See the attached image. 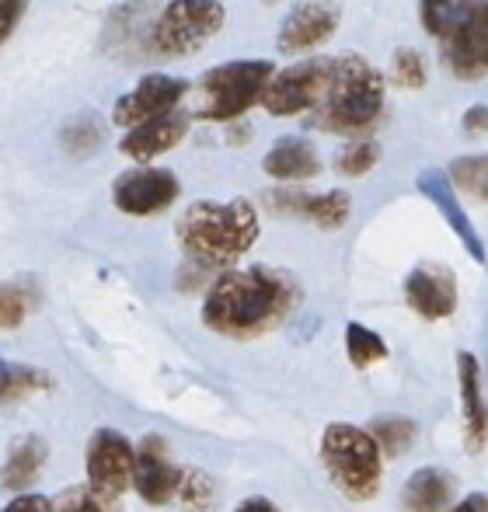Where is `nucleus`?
Masks as SVG:
<instances>
[{"instance_id": "1", "label": "nucleus", "mask_w": 488, "mask_h": 512, "mask_svg": "<svg viewBox=\"0 0 488 512\" xmlns=\"http://www.w3.org/2000/svg\"><path fill=\"white\" fill-rule=\"evenodd\" d=\"M300 300V286L290 272L251 265L217 276L203 300V324L227 338H255L279 328Z\"/></svg>"}, {"instance_id": "2", "label": "nucleus", "mask_w": 488, "mask_h": 512, "mask_svg": "<svg viewBox=\"0 0 488 512\" xmlns=\"http://www.w3.org/2000/svg\"><path fill=\"white\" fill-rule=\"evenodd\" d=\"M258 209L248 199L192 203L178 220V244L199 269H227L258 241Z\"/></svg>"}, {"instance_id": "3", "label": "nucleus", "mask_w": 488, "mask_h": 512, "mask_svg": "<svg viewBox=\"0 0 488 512\" xmlns=\"http://www.w3.org/2000/svg\"><path fill=\"white\" fill-rule=\"evenodd\" d=\"M384 74L373 67L366 56L346 53L332 60V77H328V88L318 102V119L314 126L325 129V133L339 136H356L363 129H370L373 122L384 112Z\"/></svg>"}, {"instance_id": "4", "label": "nucleus", "mask_w": 488, "mask_h": 512, "mask_svg": "<svg viewBox=\"0 0 488 512\" xmlns=\"http://www.w3.org/2000/svg\"><path fill=\"white\" fill-rule=\"evenodd\" d=\"M227 11L220 0H168L143 32V53L154 60H182L220 35Z\"/></svg>"}, {"instance_id": "5", "label": "nucleus", "mask_w": 488, "mask_h": 512, "mask_svg": "<svg viewBox=\"0 0 488 512\" xmlns=\"http://www.w3.org/2000/svg\"><path fill=\"white\" fill-rule=\"evenodd\" d=\"M321 464L332 485L346 499H373L384 478V460L373 432H363L349 422H332L321 436Z\"/></svg>"}, {"instance_id": "6", "label": "nucleus", "mask_w": 488, "mask_h": 512, "mask_svg": "<svg viewBox=\"0 0 488 512\" xmlns=\"http://www.w3.org/2000/svg\"><path fill=\"white\" fill-rule=\"evenodd\" d=\"M272 74H276V67L269 60H234L206 70L196 84L199 91L196 119L203 122L244 119L248 108L262 102V91Z\"/></svg>"}, {"instance_id": "7", "label": "nucleus", "mask_w": 488, "mask_h": 512, "mask_svg": "<svg viewBox=\"0 0 488 512\" xmlns=\"http://www.w3.org/2000/svg\"><path fill=\"white\" fill-rule=\"evenodd\" d=\"M436 39L450 74L461 81H478L488 70V0H457Z\"/></svg>"}, {"instance_id": "8", "label": "nucleus", "mask_w": 488, "mask_h": 512, "mask_svg": "<svg viewBox=\"0 0 488 512\" xmlns=\"http://www.w3.org/2000/svg\"><path fill=\"white\" fill-rule=\"evenodd\" d=\"M332 77V60H300L286 70H276L262 91V105L276 119H293V115L314 112Z\"/></svg>"}, {"instance_id": "9", "label": "nucleus", "mask_w": 488, "mask_h": 512, "mask_svg": "<svg viewBox=\"0 0 488 512\" xmlns=\"http://www.w3.org/2000/svg\"><path fill=\"white\" fill-rule=\"evenodd\" d=\"M133 443L116 429H98L88 443V485L98 499H119L133 485Z\"/></svg>"}, {"instance_id": "10", "label": "nucleus", "mask_w": 488, "mask_h": 512, "mask_svg": "<svg viewBox=\"0 0 488 512\" xmlns=\"http://www.w3.org/2000/svg\"><path fill=\"white\" fill-rule=\"evenodd\" d=\"M178 196H182V182L175 178V171L147 168V164L119 175L112 185V203L126 216H157L175 206Z\"/></svg>"}, {"instance_id": "11", "label": "nucleus", "mask_w": 488, "mask_h": 512, "mask_svg": "<svg viewBox=\"0 0 488 512\" xmlns=\"http://www.w3.org/2000/svg\"><path fill=\"white\" fill-rule=\"evenodd\" d=\"M185 471L171 460L161 436H147L136 446L133 457V485L147 506H168L182 488Z\"/></svg>"}, {"instance_id": "12", "label": "nucleus", "mask_w": 488, "mask_h": 512, "mask_svg": "<svg viewBox=\"0 0 488 512\" xmlns=\"http://www.w3.org/2000/svg\"><path fill=\"white\" fill-rule=\"evenodd\" d=\"M185 95H189V81H185V77L147 74L133 91H126V95L112 105V122L129 129V126H136V122L154 119V115L178 108Z\"/></svg>"}, {"instance_id": "13", "label": "nucleus", "mask_w": 488, "mask_h": 512, "mask_svg": "<svg viewBox=\"0 0 488 512\" xmlns=\"http://www.w3.org/2000/svg\"><path fill=\"white\" fill-rule=\"evenodd\" d=\"M335 28H339V7L328 4V0H307V4L293 7L279 25V53H311V49L325 46L332 39Z\"/></svg>"}, {"instance_id": "14", "label": "nucleus", "mask_w": 488, "mask_h": 512, "mask_svg": "<svg viewBox=\"0 0 488 512\" xmlns=\"http://www.w3.org/2000/svg\"><path fill=\"white\" fill-rule=\"evenodd\" d=\"M265 206L283 216H304V220H311L321 230L346 227L349 213H353V199H349L346 189L321 192V196H311V192L300 189H276L265 196Z\"/></svg>"}, {"instance_id": "15", "label": "nucleus", "mask_w": 488, "mask_h": 512, "mask_svg": "<svg viewBox=\"0 0 488 512\" xmlns=\"http://www.w3.org/2000/svg\"><path fill=\"white\" fill-rule=\"evenodd\" d=\"M189 126H192V115L182 112V108H171V112H161V115H154V119H143V122H136V126H129L119 150L126 157H133V161L147 164V161H154V157L175 150L178 143L189 136Z\"/></svg>"}, {"instance_id": "16", "label": "nucleus", "mask_w": 488, "mask_h": 512, "mask_svg": "<svg viewBox=\"0 0 488 512\" xmlns=\"http://www.w3.org/2000/svg\"><path fill=\"white\" fill-rule=\"evenodd\" d=\"M405 300L426 321H443L457 310V279L447 265H419L405 279Z\"/></svg>"}, {"instance_id": "17", "label": "nucleus", "mask_w": 488, "mask_h": 512, "mask_svg": "<svg viewBox=\"0 0 488 512\" xmlns=\"http://www.w3.org/2000/svg\"><path fill=\"white\" fill-rule=\"evenodd\" d=\"M419 192L436 209H440V216L450 223V230L461 237V244L468 248V255L475 258V262L485 265V258H488L485 244H482V237H478L475 223H471L468 213H464V206H461V199H457V189H454V182L447 178V171H422V175H419Z\"/></svg>"}, {"instance_id": "18", "label": "nucleus", "mask_w": 488, "mask_h": 512, "mask_svg": "<svg viewBox=\"0 0 488 512\" xmlns=\"http://www.w3.org/2000/svg\"><path fill=\"white\" fill-rule=\"evenodd\" d=\"M321 154L311 140L304 136H283L269 147V154L262 157V171L269 178L283 185H297V182H311L321 175Z\"/></svg>"}, {"instance_id": "19", "label": "nucleus", "mask_w": 488, "mask_h": 512, "mask_svg": "<svg viewBox=\"0 0 488 512\" xmlns=\"http://www.w3.org/2000/svg\"><path fill=\"white\" fill-rule=\"evenodd\" d=\"M457 380H461V415H464V446L468 453H482L488 443V408L482 394V370L471 352L457 356Z\"/></svg>"}, {"instance_id": "20", "label": "nucleus", "mask_w": 488, "mask_h": 512, "mask_svg": "<svg viewBox=\"0 0 488 512\" xmlns=\"http://www.w3.org/2000/svg\"><path fill=\"white\" fill-rule=\"evenodd\" d=\"M450 499H454V478L440 467H422L401 488L405 512H447Z\"/></svg>"}, {"instance_id": "21", "label": "nucleus", "mask_w": 488, "mask_h": 512, "mask_svg": "<svg viewBox=\"0 0 488 512\" xmlns=\"http://www.w3.org/2000/svg\"><path fill=\"white\" fill-rule=\"evenodd\" d=\"M46 443L39 436H28L14 446V453L7 457L4 471H0V488L4 492H25V488L35 485V478L42 474V464H46Z\"/></svg>"}, {"instance_id": "22", "label": "nucleus", "mask_w": 488, "mask_h": 512, "mask_svg": "<svg viewBox=\"0 0 488 512\" xmlns=\"http://www.w3.org/2000/svg\"><path fill=\"white\" fill-rule=\"evenodd\" d=\"M447 178L454 182V189L468 192V196L488 203V154H471V157H457L450 164Z\"/></svg>"}, {"instance_id": "23", "label": "nucleus", "mask_w": 488, "mask_h": 512, "mask_svg": "<svg viewBox=\"0 0 488 512\" xmlns=\"http://www.w3.org/2000/svg\"><path fill=\"white\" fill-rule=\"evenodd\" d=\"M346 352H349V363H353L356 370H366V366L387 359L384 338H380L377 331L366 328V324H356V321L346 324Z\"/></svg>"}, {"instance_id": "24", "label": "nucleus", "mask_w": 488, "mask_h": 512, "mask_svg": "<svg viewBox=\"0 0 488 512\" xmlns=\"http://www.w3.org/2000/svg\"><path fill=\"white\" fill-rule=\"evenodd\" d=\"M377 161H380V143L377 140H353L339 150V157H335V171L346 175V178H363L377 168Z\"/></svg>"}, {"instance_id": "25", "label": "nucleus", "mask_w": 488, "mask_h": 512, "mask_svg": "<svg viewBox=\"0 0 488 512\" xmlns=\"http://www.w3.org/2000/svg\"><path fill=\"white\" fill-rule=\"evenodd\" d=\"M49 387V377L46 373H35V370H25V366H7L0 359V405L4 401H18L32 391H42Z\"/></svg>"}, {"instance_id": "26", "label": "nucleus", "mask_w": 488, "mask_h": 512, "mask_svg": "<svg viewBox=\"0 0 488 512\" xmlns=\"http://www.w3.org/2000/svg\"><path fill=\"white\" fill-rule=\"evenodd\" d=\"M391 81L405 91H422L429 81V70H426V60H422L419 49H408L401 46L391 60Z\"/></svg>"}, {"instance_id": "27", "label": "nucleus", "mask_w": 488, "mask_h": 512, "mask_svg": "<svg viewBox=\"0 0 488 512\" xmlns=\"http://www.w3.org/2000/svg\"><path fill=\"white\" fill-rule=\"evenodd\" d=\"M373 439H377V446H384L387 457H398L401 450L412 446L415 422H408V418H377L373 422Z\"/></svg>"}, {"instance_id": "28", "label": "nucleus", "mask_w": 488, "mask_h": 512, "mask_svg": "<svg viewBox=\"0 0 488 512\" xmlns=\"http://www.w3.org/2000/svg\"><path fill=\"white\" fill-rule=\"evenodd\" d=\"M98 143H102V126H98L91 115H81V119H74L67 129H63V150L74 157L95 154Z\"/></svg>"}, {"instance_id": "29", "label": "nucleus", "mask_w": 488, "mask_h": 512, "mask_svg": "<svg viewBox=\"0 0 488 512\" xmlns=\"http://www.w3.org/2000/svg\"><path fill=\"white\" fill-rule=\"evenodd\" d=\"M178 495H182L185 512H206L213 506V485H210V478L199 474V471H185Z\"/></svg>"}, {"instance_id": "30", "label": "nucleus", "mask_w": 488, "mask_h": 512, "mask_svg": "<svg viewBox=\"0 0 488 512\" xmlns=\"http://www.w3.org/2000/svg\"><path fill=\"white\" fill-rule=\"evenodd\" d=\"M28 314V293L14 283H0V328H18Z\"/></svg>"}, {"instance_id": "31", "label": "nucleus", "mask_w": 488, "mask_h": 512, "mask_svg": "<svg viewBox=\"0 0 488 512\" xmlns=\"http://www.w3.org/2000/svg\"><path fill=\"white\" fill-rule=\"evenodd\" d=\"M457 7V0H422V7H419V14H422V25H426V32L433 35H440V28L447 25V18H450V11Z\"/></svg>"}, {"instance_id": "32", "label": "nucleus", "mask_w": 488, "mask_h": 512, "mask_svg": "<svg viewBox=\"0 0 488 512\" xmlns=\"http://www.w3.org/2000/svg\"><path fill=\"white\" fill-rule=\"evenodd\" d=\"M53 512H109L105 509V499H98L95 492H70L60 506H53Z\"/></svg>"}, {"instance_id": "33", "label": "nucleus", "mask_w": 488, "mask_h": 512, "mask_svg": "<svg viewBox=\"0 0 488 512\" xmlns=\"http://www.w3.org/2000/svg\"><path fill=\"white\" fill-rule=\"evenodd\" d=\"M25 7H28V0H0V46L11 39L18 21L25 18Z\"/></svg>"}, {"instance_id": "34", "label": "nucleus", "mask_w": 488, "mask_h": 512, "mask_svg": "<svg viewBox=\"0 0 488 512\" xmlns=\"http://www.w3.org/2000/svg\"><path fill=\"white\" fill-rule=\"evenodd\" d=\"M461 129L468 136H485L488 133V105H471L461 119Z\"/></svg>"}, {"instance_id": "35", "label": "nucleus", "mask_w": 488, "mask_h": 512, "mask_svg": "<svg viewBox=\"0 0 488 512\" xmlns=\"http://www.w3.org/2000/svg\"><path fill=\"white\" fill-rule=\"evenodd\" d=\"M0 512H53V502L42 499V495H18V499H11Z\"/></svg>"}, {"instance_id": "36", "label": "nucleus", "mask_w": 488, "mask_h": 512, "mask_svg": "<svg viewBox=\"0 0 488 512\" xmlns=\"http://www.w3.org/2000/svg\"><path fill=\"white\" fill-rule=\"evenodd\" d=\"M450 512H488V495L482 492H475V495H468L464 502H457Z\"/></svg>"}, {"instance_id": "37", "label": "nucleus", "mask_w": 488, "mask_h": 512, "mask_svg": "<svg viewBox=\"0 0 488 512\" xmlns=\"http://www.w3.org/2000/svg\"><path fill=\"white\" fill-rule=\"evenodd\" d=\"M227 143H231V147H238V143H244L251 136V126L248 122H241V119H234V122H227Z\"/></svg>"}, {"instance_id": "38", "label": "nucleus", "mask_w": 488, "mask_h": 512, "mask_svg": "<svg viewBox=\"0 0 488 512\" xmlns=\"http://www.w3.org/2000/svg\"><path fill=\"white\" fill-rule=\"evenodd\" d=\"M234 512H279L276 506H272L269 499H248V502H241Z\"/></svg>"}]
</instances>
